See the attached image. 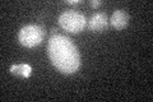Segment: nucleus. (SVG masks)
I'll return each instance as SVG.
<instances>
[{
    "mask_svg": "<svg viewBox=\"0 0 153 102\" xmlns=\"http://www.w3.org/2000/svg\"><path fill=\"white\" fill-rule=\"evenodd\" d=\"M47 54L52 65L63 74H73L80 66L78 47L64 35H54L50 37L47 43Z\"/></svg>",
    "mask_w": 153,
    "mask_h": 102,
    "instance_id": "f257e3e1",
    "label": "nucleus"
},
{
    "mask_svg": "<svg viewBox=\"0 0 153 102\" xmlns=\"http://www.w3.org/2000/svg\"><path fill=\"white\" fill-rule=\"evenodd\" d=\"M59 26L63 30L71 32V33H79L84 30V27L87 26V19L82 13L75 12V10H69L64 12L60 14L59 19Z\"/></svg>",
    "mask_w": 153,
    "mask_h": 102,
    "instance_id": "f03ea898",
    "label": "nucleus"
},
{
    "mask_svg": "<svg viewBox=\"0 0 153 102\" xmlns=\"http://www.w3.org/2000/svg\"><path fill=\"white\" fill-rule=\"evenodd\" d=\"M45 30L37 24H28L25 26L18 33V41L25 47H35L44 41Z\"/></svg>",
    "mask_w": 153,
    "mask_h": 102,
    "instance_id": "7ed1b4c3",
    "label": "nucleus"
},
{
    "mask_svg": "<svg viewBox=\"0 0 153 102\" xmlns=\"http://www.w3.org/2000/svg\"><path fill=\"white\" fill-rule=\"evenodd\" d=\"M108 26V19L105 13H96L88 21V30L92 32H103Z\"/></svg>",
    "mask_w": 153,
    "mask_h": 102,
    "instance_id": "20e7f679",
    "label": "nucleus"
},
{
    "mask_svg": "<svg viewBox=\"0 0 153 102\" xmlns=\"http://www.w3.org/2000/svg\"><path fill=\"white\" fill-rule=\"evenodd\" d=\"M129 21H130L129 14L125 10H123V9H117V10H115L112 13L111 18H110V24H111L115 30L121 31L128 27Z\"/></svg>",
    "mask_w": 153,
    "mask_h": 102,
    "instance_id": "39448f33",
    "label": "nucleus"
},
{
    "mask_svg": "<svg viewBox=\"0 0 153 102\" xmlns=\"http://www.w3.org/2000/svg\"><path fill=\"white\" fill-rule=\"evenodd\" d=\"M10 73L19 78H28L32 73V68L28 64H17L10 66Z\"/></svg>",
    "mask_w": 153,
    "mask_h": 102,
    "instance_id": "423d86ee",
    "label": "nucleus"
},
{
    "mask_svg": "<svg viewBox=\"0 0 153 102\" xmlns=\"http://www.w3.org/2000/svg\"><path fill=\"white\" fill-rule=\"evenodd\" d=\"M88 4H89V7H91V8L97 9L100 5H101V1H100V0H91V1H89Z\"/></svg>",
    "mask_w": 153,
    "mask_h": 102,
    "instance_id": "0eeeda50",
    "label": "nucleus"
},
{
    "mask_svg": "<svg viewBox=\"0 0 153 102\" xmlns=\"http://www.w3.org/2000/svg\"><path fill=\"white\" fill-rule=\"evenodd\" d=\"M65 3L68 5H78V4H82V0H65Z\"/></svg>",
    "mask_w": 153,
    "mask_h": 102,
    "instance_id": "6e6552de",
    "label": "nucleus"
}]
</instances>
